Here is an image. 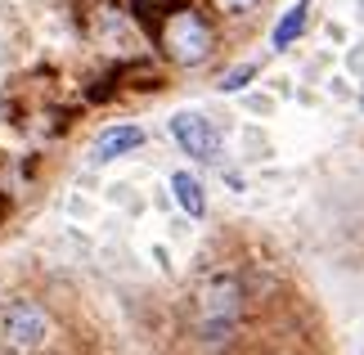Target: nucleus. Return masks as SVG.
I'll use <instances>...</instances> for the list:
<instances>
[{"mask_svg": "<svg viewBox=\"0 0 364 355\" xmlns=\"http://www.w3.org/2000/svg\"><path fill=\"white\" fill-rule=\"evenodd\" d=\"M239 315H243V283L234 275H212L203 279L198 297H193V324H198V337L203 342H230L234 329H239Z\"/></svg>", "mask_w": 364, "mask_h": 355, "instance_id": "nucleus-1", "label": "nucleus"}, {"mask_svg": "<svg viewBox=\"0 0 364 355\" xmlns=\"http://www.w3.org/2000/svg\"><path fill=\"white\" fill-rule=\"evenodd\" d=\"M158 36H162V50L185 68H198L207 54H212V27H207V18L198 9H185V5L171 9L162 18Z\"/></svg>", "mask_w": 364, "mask_h": 355, "instance_id": "nucleus-2", "label": "nucleus"}, {"mask_svg": "<svg viewBox=\"0 0 364 355\" xmlns=\"http://www.w3.org/2000/svg\"><path fill=\"white\" fill-rule=\"evenodd\" d=\"M0 333H5V342L18 346V351L41 346V342L50 337V315H46V306L32 302V297L14 302V306L5 310V319H0Z\"/></svg>", "mask_w": 364, "mask_h": 355, "instance_id": "nucleus-3", "label": "nucleus"}, {"mask_svg": "<svg viewBox=\"0 0 364 355\" xmlns=\"http://www.w3.org/2000/svg\"><path fill=\"white\" fill-rule=\"evenodd\" d=\"M171 139L193 162H220V135L203 112H176L171 117Z\"/></svg>", "mask_w": 364, "mask_h": 355, "instance_id": "nucleus-4", "label": "nucleus"}, {"mask_svg": "<svg viewBox=\"0 0 364 355\" xmlns=\"http://www.w3.org/2000/svg\"><path fill=\"white\" fill-rule=\"evenodd\" d=\"M144 144V131L139 126H108V131L95 139V162H113V158H126Z\"/></svg>", "mask_w": 364, "mask_h": 355, "instance_id": "nucleus-5", "label": "nucleus"}, {"mask_svg": "<svg viewBox=\"0 0 364 355\" xmlns=\"http://www.w3.org/2000/svg\"><path fill=\"white\" fill-rule=\"evenodd\" d=\"M171 194H176V203L185 207L193 221H198V216H207V198H203V184L193 180L189 171H176V176H171Z\"/></svg>", "mask_w": 364, "mask_h": 355, "instance_id": "nucleus-6", "label": "nucleus"}, {"mask_svg": "<svg viewBox=\"0 0 364 355\" xmlns=\"http://www.w3.org/2000/svg\"><path fill=\"white\" fill-rule=\"evenodd\" d=\"M306 9H311V5H306V0H297V5H292L284 18L274 23V50H288L292 41L306 32Z\"/></svg>", "mask_w": 364, "mask_h": 355, "instance_id": "nucleus-7", "label": "nucleus"}, {"mask_svg": "<svg viewBox=\"0 0 364 355\" xmlns=\"http://www.w3.org/2000/svg\"><path fill=\"white\" fill-rule=\"evenodd\" d=\"M131 9H135L144 23H158V18H166L171 9H180V0H131Z\"/></svg>", "mask_w": 364, "mask_h": 355, "instance_id": "nucleus-8", "label": "nucleus"}, {"mask_svg": "<svg viewBox=\"0 0 364 355\" xmlns=\"http://www.w3.org/2000/svg\"><path fill=\"white\" fill-rule=\"evenodd\" d=\"M252 77H257V63H243V68H230V73L225 77H220V90H225V95H234V90H243L247 86V81Z\"/></svg>", "mask_w": 364, "mask_h": 355, "instance_id": "nucleus-9", "label": "nucleus"}, {"mask_svg": "<svg viewBox=\"0 0 364 355\" xmlns=\"http://www.w3.org/2000/svg\"><path fill=\"white\" fill-rule=\"evenodd\" d=\"M220 9H225V14H252L257 0H220Z\"/></svg>", "mask_w": 364, "mask_h": 355, "instance_id": "nucleus-10", "label": "nucleus"}, {"mask_svg": "<svg viewBox=\"0 0 364 355\" xmlns=\"http://www.w3.org/2000/svg\"><path fill=\"white\" fill-rule=\"evenodd\" d=\"M360 104H364V95H360Z\"/></svg>", "mask_w": 364, "mask_h": 355, "instance_id": "nucleus-11", "label": "nucleus"}]
</instances>
